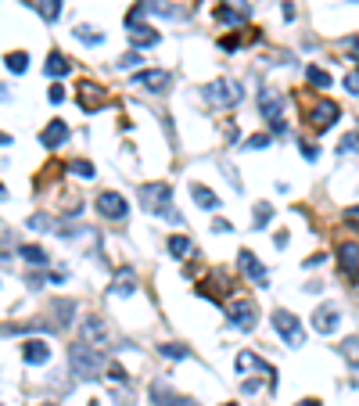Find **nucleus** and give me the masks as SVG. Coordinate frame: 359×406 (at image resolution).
<instances>
[{
	"label": "nucleus",
	"mask_w": 359,
	"mask_h": 406,
	"mask_svg": "<svg viewBox=\"0 0 359 406\" xmlns=\"http://www.w3.org/2000/svg\"><path fill=\"white\" fill-rule=\"evenodd\" d=\"M342 356L356 367V363H359V338H349V341H345V346H342Z\"/></svg>",
	"instance_id": "nucleus-29"
},
{
	"label": "nucleus",
	"mask_w": 359,
	"mask_h": 406,
	"mask_svg": "<svg viewBox=\"0 0 359 406\" xmlns=\"http://www.w3.org/2000/svg\"><path fill=\"white\" fill-rule=\"evenodd\" d=\"M137 61H140V54H126V58L119 61V69H130V65H137Z\"/></svg>",
	"instance_id": "nucleus-40"
},
{
	"label": "nucleus",
	"mask_w": 359,
	"mask_h": 406,
	"mask_svg": "<svg viewBox=\"0 0 359 406\" xmlns=\"http://www.w3.org/2000/svg\"><path fill=\"white\" fill-rule=\"evenodd\" d=\"M90 406H101V403H97V399H94V403H90Z\"/></svg>",
	"instance_id": "nucleus-47"
},
{
	"label": "nucleus",
	"mask_w": 359,
	"mask_h": 406,
	"mask_svg": "<svg viewBox=\"0 0 359 406\" xmlns=\"http://www.w3.org/2000/svg\"><path fill=\"white\" fill-rule=\"evenodd\" d=\"M65 140H69V122L65 119H51L47 130L40 133V144H44V147H58V144H65Z\"/></svg>",
	"instance_id": "nucleus-14"
},
{
	"label": "nucleus",
	"mask_w": 359,
	"mask_h": 406,
	"mask_svg": "<svg viewBox=\"0 0 359 406\" xmlns=\"http://www.w3.org/2000/svg\"><path fill=\"white\" fill-rule=\"evenodd\" d=\"M337 324H342V309H337V306H320L312 313V327L320 334H334Z\"/></svg>",
	"instance_id": "nucleus-9"
},
{
	"label": "nucleus",
	"mask_w": 359,
	"mask_h": 406,
	"mask_svg": "<svg viewBox=\"0 0 359 406\" xmlns=\"http://www.w3.org/2000/svg\"><path fill=\"white\" fill-rule=\"evenodd\" d=\"M306 79L312 83V87H324V90H331V72L316 69V65H309V69H306Z\"/></svg>",
	"instance_id": "nucleus-28"
},
{
	"label": "nucleus",
	"mask_w": 359,
	"mask_h": 406,
	"mask_svg": "<svg viewBox=\"0 0 359 406\" xmlns=\"http://www.w3.org/2000/svg\"><path fill=\"white\" fill-rule=\"evenodd\" d=\"M47 97H51V104H61V101H65V87H61V83H54V87L47 90Z\"/></svg>",
	"instance_id": "nucleus-35"
},
{
	"label": "nucleus",
	"mask_w": 359,
	"mask_h": 406,
	"mask_svg": "<svg viewBox=\"0 0 359 406\" xmlns=\"http://www.w3.org/2000/svg\"><path fill=\"white\" fill-rule=\"evenodd\" d=\"M108 374H112V381H115V384H126V381H130V377H126V371L119 367V363H112V367H108Z\"/></svg>",
	"instance_id": "nucleus-36"
},
{
	"label": "nucleus",
	"mask_w": 359,
	"mask_h": 406,
	"mask_svg": "<svg viewBox=\"0 0 359 406\" xmlns=\"http://www.w3.org/2000/svg\"><path fill=\"white\" fill-rule=\"evenodd\" d=\"M36 11L44 15V22H58V15H61V0H40Z\"/></svg>",
	"instance_id": "nucleus-25"
},
{
	"label": "nucleus",
	"mask_w": 359,
	"mask_h": 406,
	"mask_svg": "<svg viewBox=\"0 0 359 406\" xmlns=\"http://www.w3.org/2000/svg\"><path fill=\"white\" fill-rule=\"evenodd\" d=\"M76 40H83V44L97 47V44H104V33H97V29H90V26H76Z\"/></svg>",
	"instance_id": "nucleus-27"
},
{
	"label": "nucleus",
	"mask_w": 359,
	"mask_h": 406,
	"mask_svg": "<svg viewBox=\"0 0 359 406\" xmlns=\"http://www.w3.org/2000/svg\"><path fill=\"white\" fill-rule=\"evenodd\" d=\"M133 87L165 90V87H169V72H162V69H147V72H137V76H133Z\"/></svg>",
	"instance_id": "nucleus-16"
},
{
	"label": "nucleus",
	"mask_w": 359,
	"mask_h": 406,
	"mask_svg": "<svg viewBox=\"0 0 359 406\" xmlns=\"http://www.w3.org/2000/svg\"><path fill=\"white\" fill-rule=\"evenodd\" d=\"M4 144H11V137H8V133H0V147H4Z\"/></svg>",
	"instance_id": "nucleus-44"
},
{
	"label": "nucleus",
	"mask_w": 359,
	"mask_h": 406,
	"mask_svg": "<svg viewBox=\"0 0 359 406\" xmlns=\"http://www.w3.org/2000/svg\"><path fill=\"white\" fill-rule=\"evenodd\" d=\"M158 352H162L165 359H187V349H183V346H173V341H169V346H162Z\"/></svg>",
	"instance_id": "nucleus-30"
},
{
	"label": "nucleus",
	"mask_w": 359,
	"mask_h": 406,
	"mask_svg": "<svg viewBox=\"0 0 359 406\" xmlns=\"http://www.w3.org/2000/svg\"><path fill=\"white\" fill-rule=\"evenodd\" d=\"M337 259H342V270H345L349 281H356V277H359V245L345 241L342 248H337Z\"/></svg>",
	"instance_id": "nucleus-15"
},
{
	"label": "nucleus",
	"mask_w": 359,
	"mask_h": 406,
	"mask_svg": "<svg viewBox=\"0 0 359 406\" xmlns=\"http://www.w3.org/2000/svg\"><path fill=\"white\" fill-rule=\"evenodd\" d=\"M266 220H269V205L259 202V205H256V227H266Z\"/></svg>",
	"instance_id": "nucleus-34"
},
{
	"label": "nucleus",
	"mask_w": 359,
	"mask_h": 406,
	"mask_svg": "<svg viewBox=\"0 0 359 406\" xmlns=\"http://www.w3.org/2000/svg\"><path fill=\"white\" fill-rule=\"evenodd\" d=\"M337 115H342V108H337L334 101H320L309 108V126L312 130H331V126L337 122Z\"/></svg>",
	"instance_id": "nucleus-7"
},
{
	"label": "nucleus",
	"mask_w": 359,
	"mask_h": 406,
	"mask_svg": "<svg viewBox=\"0 0 359 406\" xmlns=\"http://www.w3.org/2000/svg\"><path fill=\"white\" fill-rule=\"evenodd\" d=\"M76 101H79V108L83 112H97L101 104H104V94H101V87L97 83H79V90H76Z\"/></svg>",
	"instance_id": "nucleus-10"
},
{
	"label": "nucleus",
	"mask_w": 359,
	"mask_h": 406,
	"mask_svg": "<svg viewBox=\"0 0 359 406\" xmlns=\"http://www.w3.org/2000/svg\"><path fill=\"white\" fill-rule=\"evenodd\" d=\"M356 144H359V130H356V133H349V137L342 140V152H359Z\"/></svg>",
	"instance_id": "nucleus-37"
},
{
	"label": "nucleus",
	"mask_w": 359,
	"mask_h": 406,
	"mask_svg": "<svg viewBox=\"0 0 359 406\" xmlns=\"http://www.w3.org/2000/svg\"><path fill=\"white\" fill-rule=\"evenodd\" d=\"M212 230H219V234H230V223H226V220H216V223H212Z\"/></svg>",
	"instance_id": "nucleus-43"
},
{
	"label": "nucleus",
	"mask_w": 359,
	"mask_h": 406,
	"mask_svg": "<svg viewBox=\"0 0 359 406\" xmlns=\"http://www.w3.org/2000/svg\"><path fill=\"white\" fill-rule=\"evenodd\" d=\"M126 36H130L133 47H155L158 44V29L144 26V22H126Z\"/></svg>",
	"instance_id": "nucleus-12"
},
{
	"label": "nucleus",
	"mask_w": 359,
	"mask_h": 406,
	"mask_svg": "<svg viewBox=\"0 0 359 406\" xmlns=\"http://www.w3.org/2000/svg\"><path fill=\"white\" fill-rule=\"evenodd\" d=\"M299 406H320V403H316V399H306V403H299Z\"/></svg>",
	"instance_id": "nucleus-45"
},
{
	"label": "nucleus",
	"mask_w": 359,
	"mask_h": 406,
	"mask_svg": "<svg viewBox=\"0 0 359 406\" xmlns=\"http://www.w3.org/2000/svg\"><path fill=\"white\" fill-rule=\"evenodd\" d=\"M4 65H8V72L22 76V72L29 69V54H26V51H15V54H8V58H4Z\"/></svg>",
	"instance_id": "nucleus-22"
},
{
	"label": "nucleus",
	"mask_w": 359,
	"mask_h": 406,
	"mask_svg": "<svg viewBox=\"0 0 359 406\" xmlns=\"http://www.w3.org/2000/svg\"><path fill=\"white\" fill-rule=\"evenodd\" d=\"M18 255H22L29 266H47V263H51V259H47V252L40 248V245H22V248H18Z\"/></svg>",
	"instance_id": "nucleus-21"
},
{
	"label": "nucleus",
	"mask_w": 359,
	"mask_h": 406,
	"mask_svg": "<svg viewBox=\"0 0 359 406\" xmlns=\"http://www.w3.org/2000/svg\"><path fill=\"white\" fill-rule=\"evenodd\" d=\"M169 406H198L194 399H180V396H173V403H169Z\"/></svg>",
	"instance_id": "nucleus-42"
},
{
	"label": "nucleus",
	"mask_w": 359,
	"mask_h": 406,
	"mask_svg": "<svg viewBox=\"0 0 359 406\" xmlns=\"http://www.w3.org/2000/svg\"><path fill=\"white\" fill-rule=\"evenodd\" d=\"M248 11H234V8H216V22H226V26H237L244 22Z\"/></svg>",
	"instance_id": "nucleus-26"
},
{
	"label": "nucleus",
	"mask_w": 359,
	"mask_h": 406,
	"mask_svg": "<svg viewBox=\"0 0 359 406\" xmlns=\"http://www.w3.org/2000/svg\"><path fill=\"white\" fill-rule=\"evenodd\" d=\"M69 367H72V374L76 377H83V381H94V377H101V367H104V352L101 349H90V346H72L69 349Z\"/></svg>",
	"instance_id": "nucleus-1"
},
{
	"label": "nucleus",
	"mask_w": 359,
	"mask_h": 406,
	"mask_svg": "<svg viewBox=\"0 0 359 406\" xmlns=\"http://www.w3.org/2000/svg\"><path fill=\"white\" fill-rule=\"evenodd\" d=\"M44 72L54 76V79H58V76H69V72H72V61H69L65 54H58V51H54V54L44 61Z\"/></svg>",
	"instance_id": "nucleus-19"
},
{
	"label": "nucleus",
	"mask_w": 359,
	"mask_h": 406,
	"mask_svg": "<svg viewBox=\"0 0 359 406\" xmlns=\"http://www.w3.org/2000/svg\"><path fill=\"white\" fill-rule=\"evenodd\" d=\"M72 173H79L83 180H90V177H94V165H90L87 159H76V162H72Z\"/></svg>",
	"instance_id": "nucleus-32"
},
{
	"label": "nucleus",
	"mask_w": 359,
	"mask_h": 406,
	"mask_svg": "<svg viewBox=\"0 0 359 406\" xmlns=\"http://www.w3.org/2000/svg\"><path fill=\"white\" fill-rule=\"evenodd\" d=\"M237 263H241V270L251 277V281H256V284H266L269 281V273H266V266L256 259V255H251V252H241L237 255Z\"/></svg>",
	"instance_id": "nucleus-17"
},
{
	"label": "nucleus",
	"mask_w": 359,
	"mask_h": 406,
	"mask_svg": "<svg viewBox=\"0 0 359 406\" xmlns=\"http://www.w3.org/2000/svg\"><path fill=\"white\" fill-rule=\"evenodd\" d=\"M302 155H306L309 162H316V159H320V152H316V147H312V144H302Z\"/></svg>",
	"instance_id": "nucleus-39"
},
{
	"label": "nucleus",
	"mask_w": 359,
	"mask_h": 406,
	"mask_svg": "<svg viewBox=\"0 0 359 406\" xmlns=\"http://www.w3.org/2000/svg\"><path fill=\"white\" fill-rule=\"evenodd\" d=\"M349 4H359V0H349Z\"/></svg>",
	"instance_id": "nucleus-48"
},
{
	"label": "nucleus",
	"mask_w": 359,
	"mask_h": 406,
	"mask_svg": "<svg viewBox=\"0 0 359 406\" xmlns=\"http://www.w3.org/2000/svg\"><path fill=\"white\" fill-rule=\"evenodd\" d=\"M259 108H262V115L273 122V130H284V122H281V108H284V104H281V97L277 94H273V90H262L259 94Z\"/></svg>",
	"instance_id": "nucleus-13"
},
{
	"label": "nucleus",
	"mask_w": 359,
	"mask_h": 406,
	"mask_svg": "<svg viewBox=\"0 0 359 406\" xmlns=\"http://www.w3.org/2000/svg\"><path fill=\"white\" fill-rule=\"evenodd\" d=\"M22 359L29 363V367H44V363L51 359V346L44 338H29L26 346H22Z\"/></svg>",
	"instance_id": "nucleus-11"
},
{
	"label": "nucleus",
	"mask_w": 359,
	"mask_h": 406,
	"mask_svg": "<svg viewBox=\"0 0 359 406\" xmlns=\"http://www.w3.org/2000/svg\"><path fill=\"white\" fill-rule=\"evenodd\" d=\"M345 87H349L352 94H359V72H349V76H345Z\"/></svg>",
	"instance_id": "nucleus-38"
},
{
	"label": "nucleus",
	"mask_w": 359,
	"mask_h": 406,
	"mask_svg": "<svg viewBox=\"0 0 359 406\" xmlns=\"http://www.w3.org/2000/svg\"><path fill=\"white\" fill-rule=\"evenodd\" d=\"M244 147H248V152H262V147H269V137L266 133H256V137L244 140Z\"/></svg>",
	"instance_id": "nucleus-31"
},
{
	"label": "nucleus",
	"mask_w": 359,
	"mask_h": 406,
	"mask_svg": "<svg viewBox=\"0 0 359 406\" xmlns=\"http://www.w3.org/2000/svg\"><path fill=\"white\" fill-rule=\"evenodd\" d=\"M97 212L108 220H126L130 216V202H126L122 195H115V190H101L97 195Z\"/></svg>",
	"instance_id": "nucleus-5"
},
{
	"label": "nucleus",
	"mask_w": 359,
	"mask_h": 406,
	"mask_svg": "<svg viewBox=\"0 0 359 406\" xmlns=\"http://www.w3.org/2000/svg\"><path fill=\"white\" fill-rule=\"evenodd\" d=\"M29 227H33V230H51V216L36 212V216H29Z\"/></svg>",
	"instance_id": "nucleus-33"
},
{
	"label": "nucleus",
	"mask_w": 359,
	"mask_h": 406,
	"mask_svg": "<svg viewBox=\"0 0 359 406\" xmlns=\"http://www.w3.org/2000/svg\"><path fill=\"white\" fill-rule=\"evenodd\" d=\"M191 198H194V205H198V209H208V212L219 209L216 190H208V187H201V184H194V187H191Z\"/></svg>",
	"instance_id": "nucleus-20"
},
{
	"label": "nucleus",
	"mask_w": 359,
	"mask_h": 406,
	"mask_svg": "<svg viewBox=\"0 0 359 406\" xmlns=\"http://www.w3.org/2000/svg\"><path fill=\"white\" fill-rule=\"evenodd\" d=\"M140 202L151 209V212H162L165 220L180 223V212L173 209V195H169V184H144V187H140Z\"/></svg>",
	"instance_id": "nucleus-2"
},
{
	"label": "nucleus",
	"mask_w": 359,
	"mask_h": 406,
	"mask_svg": "<svg viewBox=\"0 0 359 406\" xmlns=\"http://www.w3.org/2000/svg\"><path fill=\"white\" fill-rule=\"evenodd\" d=\"M133 288H137V277H133V270H119V277L112 281V288H108V295H133Z\"/></svg>",
	"instance_id": "nucleus-18"
},
{
	"label": "nucleus",
	"mask_w": 359,
	"mask_h": 406,
	"mask_svg": "<svg viewBox=\"0 0 359 406\" xmlns=\"http://www.w3.org/2000/svg\"><path fill=\"white\" fill-rule=\"evenodd\" d=\"M79 338H83V346L101 349L104 341H108V331H104L101 316H87V320H83V324H79Z\"/></svg>",
	"instance_id": "nucleus-8"
},
{
	"label": "nucleus",
	"mask_w": 359,
	"mask_h": 406,
	"mask_svg": "<svg viewBox=\"0 0 359 406\" xmlns=\"http://www.w3.org/2000/svg\"><path fill=\"white\" fill-rule=\"evenodd\" d=\"M237 371H262V374H269V367L259 359V356H251V352H241L237 356Z\"/></svg>",
	"instance_id": "nucleus-24"
},
{
	"label": "nucleus",
	"mask_w": 359,
	"mask_h": 406,
	"mask_svg": "<svg viewBox=\"0 0 359 406\" xmlns=\"http://www.w3.org/2000/svg\"><path fill=\"white\" fill-rule=\"evenodd\" d=\"M273 331H281V338L287 341V346H294V349H302V346H306L302 320L294 316V313H287V309H277V313H273Z\"/></svg>",
	"instance_id": "nucleus-4"
},
{
	"label": "nucleus",
	"mask_w": 359,
	"mask_h": 406,
	"mask_svg": "<svg viewBox=\"0 0 359 406\" xmlns=\"http://www.w3.org/2000/svg\"><path fill=\"white\" fill-rule=\"evenodd\" d=\"M169 252H173L176 259H187V255H191V238H183V234H173V238H169Z\"/></svg>",
	"instance_id": "nucleus-23"
},
{
	"label": "nucleus",
	"mask_w": 359,
	"mask_h": 406,
	"mask_svg": "<svg viewBox=\"0 0 359 406\" xmlns=\"http://www.w3.org/2000/svg\"><path fill=\"white\" fill-rule=\"evenodd\" d=\"M201 94H205L208 104H216V108H234V104L244 97L241 83H234V79H216V83H208Z\"/></svg>",
	"instance_id": "nucleus-3"
},
{
	"label": "nucleus",
	"mask_w": 359,
	"mask_h": 406,
	"mask_svg": "<svg viewBox=\"0 0 359 406\" xmlns=\"http://www.w3.org/2000/svg\"><path fill=\"white\" fill-rule=\"evenodd\" d=\"M256 316H259V309H256L251 298H234V302H230V320H234V327L251 331L256 327Z\"/></svg>",
	"instance_id": "nucleus-6"
},
{
	"label": "nucleus",
	"mask_w": 359,
	"mask_h": 406,
	"mask_svg": "<svg viewBox=\"0 0 359 406\" xmlns=\"http://www.w3.org/2000/svg\"><path fill=\"white\" fill-rule=\"evenodd\" d=\"M0 101H8V90L4 87H0Z\"/></svg>",
	"instance_id": "nucleus-46"
},
{
	"label": "nucleus",
	"mask_w": 359,
	"mask_h": 406,
	"mask_svg": "<svg viewBox=\"0 0 359 406\" xmlns=\"http://www.w3.org/2000/svg\"><path fill=\"white\" fill-rule=\"evenodd\" d=\"M345 220H349V223H356V227H359V205H352V209H349V212H345Z\"/></svg>",
	"instance_id": "nucleus-41"
}]
</instances>
